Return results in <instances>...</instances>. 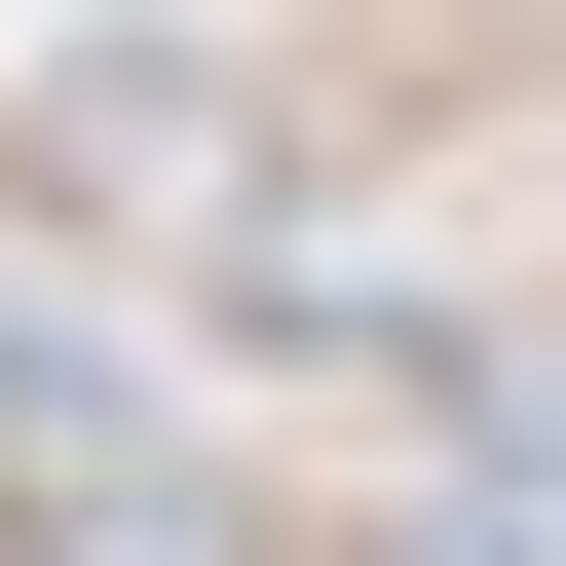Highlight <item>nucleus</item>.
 Here are the masks:
<instances>
[{"instance_id": "1", "label": "nucleus", "mask_w": 566, "mask_h": 566, "mask_svg": "<svg viewBox=\"0 0 566 566\" xmlns=\"http://www.w3.org/2000/svg\"><path fill=\"white\" fill-rule=\"evenodd\" d=\"M0 566H303V528L189 491V453H39V491H0Z\"/></svg>"}, {"instance_id": "2", "label": "nucleus", "mask_w": 566, "mask_h": 566, "mask_svg": "<svg viewBox=\"0 0 566 566\" xmlns=\"http://www.w3.org/2000/svg\"><path fill=\"white\" fill-rule=\"evenodd\" d=\"M76 416H114V340H76V303H0V491H39Z\"/></svg>"}, {"instance_id": "3", "label": "nucleus", "mask_w": 566, "mask_h": 566, "mask_svg": "<svg viewBox=\"0 0 566 566\" xmlns=\"http://www.w3.org/2000/svg\"><path fill=\"white\" fill-rule=\"evenodd\" d=\"M453 416H491V453H528V528H566V378H453Z\"/></svg>"}, {"instance_id": "4", "label": "nucleus", "mask_w": 566, "mask_h": 566, "mask_svg": "<svg viewBox=\"0 0 566 566\" xmlns=\"http://www.w3.org/2000/svg\"><path fill=\"white\" fill-rule=\"evenodd\" d=\"M340 566H566V528H340Z\"/></svg>"}]
</instances>
